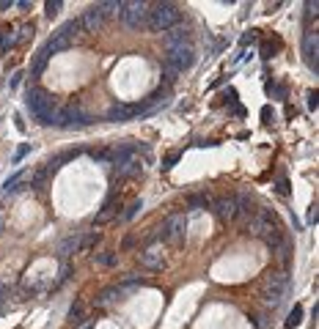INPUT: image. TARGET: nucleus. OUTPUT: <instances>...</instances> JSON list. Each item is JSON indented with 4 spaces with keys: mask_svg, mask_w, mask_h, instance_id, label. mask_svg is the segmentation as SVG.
<instances>
[{
    "mask_svg": "<svg viewBox=\"0 0 319 329\" xmlns=\"http://www.w3.org/2000/svg\"><path fill=\"white\" fill-rule=\"evenodd\" d=\"M102 25H105V17H102V11L97 9V6H91L88 11L80 17V28H85L88 33H97V30H102Z\"/></svg>",
    "mask_w": 319,
    "mask_h": 329,
    "instance_id": "nucleus-13",
    "label": "nucleus"
},
{
    "mask_svg": "<svg viewBox=\"0 0 319 329\" xmlns=\"http://www.w3.org/2000/svg\"><path fill=\"white\" fill-rule=\"evenodd\" d=\"M0 9H11V3H6V0H3V3H0Z\"/></svg>",
    "mask_w": 319,
    "mask_h": 329,
    "instance_id": "nucleus-48",
    "label": "nucleus"
},
{
    "mask_svg": "<svg viewBox=\"0 0 319 329\" xmlns=\"http://www.w3.org/2000/svg\"><path fill=\"white\" fill-rule=\"evenodd\" d=\"M185 234H187V217L185 214H171L168 220L163 222V228L157 230V239L171 242V244H182L185 242Z\"/></svg>",
    "mask_w": 319,
    "mask_h": 329,
    "instance_id": "nucleus-4",
    "label": "nucleus"
},
{
    "mask_svg": "<svg viewBox=\"0 0 319 329\" xmlns=\"http://www.w3.org/2000/svg\"><path fill=\"white\" fill-rule=\"evenodd\" d=\"M88 157L94 159V162H108V148H91Z\"/></svg>",
    "mask_w": 319,
    "mask_h": 329,
    "instance_id": "nucleus-37",
    "label": "nucleus"
},
{
    "mask_svg": "<svg viewBox=\"0 0 319 329\" xmlns=\"http://www.w3.org/2000/svg\"><path fill=\"white\" fill-rule=\"evenodd\" d=\"M138 244V239L135 236H124V242H121V250H130V247H135Z\"/></svg>",
    "mask_w": 319,
    "mask_h": 329,
    "instance_id": "nucleus-43",
    "label": "nucleus"
},
{
    "mask_svg": "<svg viewBox=\"0 0 319 329\" xmlns=\"http://www.w3.org/2000/svg\"><path fill=\"white\" fill-rule=\"evenodd\" d=\"M80 242H83V236H80V234H75V236H66V239L61 242V247H58V258H63V261H66L69 255L80 253Z\"/></svg>",
    "mask_w": 319,
    "mask_h": 329,
    "instance_id": "nucleus-17",
    "label": "nucleus"
},
{
    "mask_svg": "<svg viewBox=\"0 0 319 329\" xmlns=\"http://www.w3.org/2000/svg\"><path fill=\"white\" fill-rule=\"evenodd\" d=\"M212 206V198L206 192H196V195H187V208L190 211H198V208H209Z\"/></svg>",
    "mask_w": 319,
    "mask_h": 329,
    "instance_id": "nucleus-22",
    "label": "nucleus"
},
{
    "mask_svg": "<svg viewBox=\"0 0 319 329\" xmlns=\"http://www.w3.org/2000/svg\"><path fill=\"white\" fill-rule=\"evenodd\" d=\"M135 151H138V143H132V140L121 143V146H116V148H108V162L110 165H124L135 157Z\"/></svg>",
    "mask_w": 319,
    "mask_h": 329,
    "instance_id": "nucleus-11",
    "label": "nucleus"
},
{
    "mask_svg": "<svg viewBox=\"0 0 319 329\" xmlns=\"http://www.w3.org/2000/svg\"><path fill=\"white\" fill-rule=\"evenodd\" d=\"M300 324H303V304H294V307L289 310V318H286L283 329H294V326H300Z\"/></svg>",
    "mask_w": 319,
    "mask_h": 329,
    "instance_id": "nucleus-28",
    "label": "nucleus"
},
{
    "mask_svg": "<svg viewBox=\"0 0 319 329\" xmlns=\"http://www.w3.org/2000/svg\"><path fill=\"white\" fill-rule=\"evenodd\" d=\"M61 9H63V3H61V0H47V3H44V14H47V17H58V14H61Z\"/></svg>",
    "mask_w": 319,
    "mask_h": 329,
    "instance_id": "nucleus-32",
    "label": "nucleus"
},
{
    "mask_svg": "<svg viewBox=\"0 0 319 329\" xmlns=\"http://www.w3.org/2000/svg\"><path fill=\"white\" fill-rule=\"evenodd\" d=\"M140 162L138 159H130V162H124V165H118V179H130V176H135V173H140Z\"/></svg>",
    "mask_w": 319,
    "mask_h": 329,
    "instance_id": "nucleus-26",
    "label": "nucleus"
},
{
    "mask_svg": "<svg viewBox=\"0 0 319 329\" xmlns=\"http://www.w3.org/2000/svg\"><path fill=\"white\" fill-rule=\"evenodd\" d=\"M261 299H264L270 307L275 310L278 304L283 302V291H281V288H267V285H264V291H261Z\"/></svg>",
    "mask_w": 319,
    "mask_h": 329,
    "instance_id": "nucleus-23",
    "label": "nucleus"
},
{
    "mask_svg": "<svg viewBox=\"0 0 319 329\" xmlns=\"http://www.w3.org/2000/svg\"><path fill=\"white\" fill-rule=\"evenodd\" d=\"M121 294H124V288H121V285H108L105 291H102V294H99V296H97V299H94V302H97V307H105V304L116 302V299H118V296H121Z\"/></svg>",
    "mask_w": 319,
    "mask_h": 329,
    "instance_id": "nucleus-20",
    "label": "nucleus"
},
{
    "mask_svg": "<svg viewBox=\"0 0 319 329\" xmlns=\"http://www.w3.org/2000/svg\"><path fill=\"white\" fill-rule=\"evenodd\" d=\"M118 261V253H99L97 255V263H102V266H116Z\"/></svg>",
    "mask_w": 319,
    "mask_h": 329,
    "instance_id": "nucleus-35",
    "label": "nucleus"
},
{
    "mask_svg": "<svg viewBox=\"0 0 319 329\" xmlns=\"http://www.w3.org/2000/svg\"><path fill=\"white\" fill-rule=\"evenodd\" d=\"M52 36H58V38H66V42H75V38L80 36V20H66L63 25L55 30Z\"/></svg>",
    "mask_w": 319,
    "mask_h": 329,
    "instance_id": "nucleus-18",
    "label": "nucleus"
},
{
    "mask_svg": "<svg viewBox=\"0 0 319 329\" xmlns=\"http://www.w3.org/2000/svg\"><path fill=\"white\" fill-rule=\"evenodd\" d=\"M138 115V104H113V107L105 113V121L110 124H127Z\"/></svg>",
    "mask_w": 319,
    "mask_h": 329,
    "instance_id": "nucleus-9",
    "label": "nucleus"
},
{
    "mask_svg": "<svg viewBox=\"0 0 319 329\" xmlns=\"http://www.w3.org/2000/svg\"><path fill=\"white\" fill-rule=\"evenodd\" d=\"M20 80H22V74H14V77H11V88H17V85H20Z\"/></svg>",
    "mask_w": 319,
    "mask_h": 329,
    "instance_id": "nucleus-47",
    "label": "nucleus"
},
{
    "mask_svg": "<svg viewBox=\"0 0 319 329\" xmlns=\"http://www.w3.org/2000/svg\"><path fill=\"white\" fill-rule=\"evenodd\" d=\"M165 63H171L176 71H187V69H193V63H196V52H193V47L190 44H179V47H168L165 50Z\"/></svg>",
    "mask_w": 319,
    "mask_h": 329,
    "instance_id": "nucleus-6",
    "label": "nucleus"
},
{
    "mask_svg": "<svg viewBox=\"0 0 319 329\" xmlns=\"http://www.w3.org/2000/svg\"><path fill=\"white\" fill-rule=\"evenodd\" d=\"M72 47V42H66V38H58V36H50V42H47L42 50L47 52V58H50V55H58V52H66Z\"/></svg>",
    "mask_w": 319,
    "mask_h": 329,
    "instance_id": "nucleus-21",
    "label": "nucleus"
},
{
    "mask_svg": "<svg viewBox=\"0 0 319 329\" xmlns=\"http://www.w3.org/2000/svg\"><path fill=\"white\" fill-rule=\"evenodd\" d=\"M118 211H121V206H118V198H116V192H110V198H108V203L102 206V211L94 217V225H108L113 217H118Z\"/></svg>",
    "mask_w": 319,
    "mask_h": 329,
    "instance_id": "nucleus-12",
    "label": "nucleus"
},
{
    "mask_svg": "<svg viewBox=\"0 0 319 329\" xmlns=\"http://www.w3.org/2000/svg\"><path fill=\"white\" fill-rule=\"evenodd\" d=\"M127 283H143V280H140L138 275H135V272H127V275H124V280H121V288H124Z\"/></svg>",
    "mask_w": 319,
    "mask_h": 329,
    "instance_id": "nucleus-40",
    "label": "nucleus"
},
{
    "mask_svg": "<svg viewBox=\"0 0 319 329\" xmlns=\"http://www.w3.org/2000/svg\"><path fill=\"white\" fill-rule=\"evenodd\" d=\"M261 118H264V124H270V118H273V110H270V107H261Z\"/></svg>",
    "mask_w": 319,
    "mask_h": 329,
    "instance_id": "nucleus-46",
    "label": "nucleus"
},
{
    "mask_svg": "<svg viewBox=\"0 0 319 329\" xmlns=\"http://www.w3.org/2000/svg\"><path fill=\"white\" fill-rule=\"evenodd\" d=\"M256 33H259V30H251V33H245V36H242V42H239V44H242V47H248V44H253V42H256V38H259Z\"/></svg>",
    "mask_w": 319,
    "mask_h": 329,
    "instance_id": "nucleus-39",
    "label": "nucleus"
},
{
    "mask_svg": "<svg viewBox=\"0 0 319 329\" xmlns=\"http://www.w3.org/2000/svg\"><path fill=\"white\" fill-rule=\"evenodd\" d=\"M261 58H264V61L273 58V44H261Z\"/></svg>",
    "mask_w": 319,
    "mask_h": 329,
    "instance_id": "nucleus-45",
    "label": "nucleus"
},
{
    "mask_svg": "<svg viewBox=\"0 0 319 329\" xmlns=\"http://www.w3.org/2000/svg\"><path fill=\"white\" fill-rule=\"evenodd\" d=\"M47 176H50L47 170H36L33 176H30V187H33V189H44V181H47Z\"/></svg>",
    "mask_w": 319,
    "mask_h": 329,
    "instance_id": "nucleus-34",
    "label": "nucleus"
},
{
    "mask_svg": "<svg viewBox=\"0 0 319 329\" xmlns=\"http://www.w3.org/2000/svg\"><path fill=\"white\" fill-rule=\"evenodd\" d=\"M83 329H91V324H85V326H83Z\"/></svg>",
    "mask_w": 319,
    "mask_h": 329,
    "instance_id": "nucleus-50",
    "label": "nucleus"
},
{
    "mask_svg": "<svg viewBox=\"0 0 319 329\" xmlns=\"http://www.w3.org/2000/svg\"><path fill=\"white\" fill-rule=\"evenodd\" d=\"M264 283L267 288H283L289 285V272H283V269H278V272H267V277H264Z\"/></svg>",
    "mask_w": 319,
    "mask_h": 329,
    "instance_id": "nucleus-19",
    "label": "nucleus"
},
{
    "mask_svg": "<svg viewBox=\"0 0 319 329\" xmlns=\"http://www.w3.org/2000/svg\"><path fill=\"white\" fill-rule=\"evenodd\" d=\"M264 88H267L270 96H275V99H286V85H281V83H267Z\"/></svg>",
    "mask_w": 319,
    "mask_h": 329,
    "instance_id": "nucleus-33",
    "label": "nucleus"
},
{
    "mask_svg": "<svg viewBox=\"0 0 319 329\" xmlns=\"http://www.w3.org/2000/svg\"><path fill=\"white\" fill-rule=\"evenodd\" d=\"M179 20H182V11H179L176 3H154V6L149 9V22H146V28L154 30V33H165V30L176 28Z\"/></svg>",
    "mask_w": 319,
    "mask_h": 329,
    "instance_id": "nucleus-2",
    "label": "nucleus"
},
{
    "mask_svg": "<svg viewBox=\"0 0 319 329\" xmlns=\"http://www.w3.org/2000/svg\"><path fill=\"white\" fill-rule=\"evenodd\" d=\"M234 203H237V217L234 220H251V217L256 214V206H253V200L248 195H234Z\"/></svg>",
    "mask_w": 319,
    "mask_h": 329,
    "instance_id": "nucleus-16",
    "label": "nucleus"
},
{
    "mask_svg": "<svg viewBox=\"0 0 319 329\" xmlns=\"http://www.w3.org/2000/svg\"><path fill=\"white\" fill-rule=\"evenodd\" d=\"M179 157H182L179 151H171V154H168V157L163 159V165H160V167H163V170H171V167H173V165L179 162Z\"/></svg>",
    "mask_w": 319,
    "mask_h": 329,
    "instance_id": "nucleus-36",
    "label": "nucleus"
},
{
    "mask_svg": "<svg viewBox=\"0 0 319 329\" xmlns=\"http://www.w3.org/2000/svg\"><path fill=\"white\" fill-rule=\"evenodd\" d=\"M97 118L88 115L80 104H66L63 110H58V118H55V126L61 129H69V126H91Z\"/></svg>",
    "mask_w": 319,
    "mask_h": 329,
    "instance_id": "nucleus-5",
    "label": "nucleus"
},
{
    "mask_svg": "<svg viewBox=\"0 0 319 329\" xmlns=\"http://www.w3.org/2000/svg\"><path fill=\"white\" fill-rule=\"evenodd\" d=\"M83 313H85V304L77 299V302H75V304H72V307H69V324L80 326V324H83V321H85V316H83Z\"/></svg>",
    "mask_w": 319,
    "mask_h": 329,
    "instance_id": "nucleus-27",
    "label": "nucleus"
},
{
    "mask_svg": "<svg viewBox=\"0 0 319 329\" xmlns=\"http://www.w3.org/2000/svg\"><path fill=\"white\" fill-rule=\"evenodd\" d=\"M47 61H50V58H47V52L39 50V52L33 55V63H30V77H39V74H42V71L47 69Z\"/></svg>",
    "mask_w": 319,
    "mask_h": 329,
    "instance_id": "nucleus-25",
    "label": "nucleus"
},
{
    "mask_svg": "<svg viewBox=\"0 0 319 329\" xmlns=\"http://www.w3.org/2000/svg\"><path fill=\"white\" fill-rule=\"evenodd\" d=\"M138 261L146 272H160L165 266V255H163V250H157V247H146V250L138 255Z\"/></svg>",
    "mask_w": 319,
    "mask_h": 329,
    "instance_id": "nucleus-10",
    "label": "nucleus"
},
{
    "mask_svg": "<svg viewBox=\"0 0 319 329\" xmlns=\"http://www.w3.org/2000/svg\"><path fill=\"white\" fill-rule=\"evenodd\" d=\"M316 11H319V3H314V0H308V3H306V17L311 20Z\"/></svg>",
    "mask_w": 319,
    "mask_h": 329,
    "instance_id": "nucleus-41",
    "label": "nucleus"
},
{
    "mask_svg": "<svg viewBox=\"0 0 319 329\" xmlns=\"http://www.w3.org/2000/svg\"><path fill=\"white\" fill-rule=\"evenodd\" d=\"M80 154H83V151H80V148H75V151H63V154H58V157H52V159H47V165H44V170L47 173H55V170H58V167H63V165H66V162H72V159H77Z\"/></svg>",
    "mask_w": 319,
    "mask_h": 329,
    "instance_id": "nucleus-15",
    "label": "nucleus"
},
{
    "mask_svg": "<svg viewBox=\"0 0 319 329\" xmlns=\"http://www.w3.org/2000/svg\"><path fill=\"white\" fill-rule=\"evenodd\" d=\"M0 234H3V220H0Z\"/></svg>",
    "mask_w": 319,
    "mask_h": 329,
    "instance_id": "nucleus-49",
    "label": "nucleus"
},
{
    "mask_svg": "<svg viewBox=\"0 0 319 329\" xmlns=\"http://www.w3.org/2000/svg\"><path fill=\"white\" fill-rule=\"evenodd\" d=\"M97 9L102 11V17H113V14L121 11V0H108V3H97Z\"/></svg>",
    "mask_w": 319,
    "mask_h": 329,
    "instance_id": "nucleus-29",
    "label": "nucleus"
},
{
    "mask_svg": "<svg viewBox=\"0 0 319 329\" xmlns=\"http://www.w3.org/2000/svg\"><path fill=\"white\" fill-rule=\"evenodd\" d=\"M179 44H190V30L182 28V25L165 30V50H168V47H179Z\"/></svg>",
    "mask_w": 319,
    "mask_h": 329,
    "instance_id": "nucleus-14",
    "label": "nucleus"
},
{
    "mask_svg": "<svg viewBox=\"0 0 319 329\" xmlns=\"http://www.w3.org/2000/svg\"><path fill=\"white\" fill-rule=\"evenodd\" d=\"M316 104H319V96H316V91H311L308 93V110H316Z\"/></svg>",
    "mask_w": 319,
    "mask_h": 329,
    "instance_id": "nucleus-44",
    "label": "nucleus"
},
{
    "mask_svg": "<svg viewBox=\"0 0 319 329\" xmlns=\"http://www.w3.org/2000/svg\"><path fill=\"white\" fill-rule=\"evenodd\" d=\"M261 242H264V244L270 247V250H275V247L283 242V228H281V225H275L273 230H270V234L261 236Z\"/></svg>",
    "mask_w": 319,
    "mask_h": 329,
    "instance_id": "nucleus-24",
    "label": "nucleus"
},
{
    "mask_svg": "<svg viewBox=\"0 0 319 329\" xmlns=\"http://www.w3.org/2000/svg\"><path fill=\"white\" fill-rule=\"evenodd\" d=\"M28 151H30V146H28V143H25V146H20V151L14 154V162H22V159L28 157Z\"/></svg>",
    "mask_w": 319,
    "mask_h": 329,
    "instance_id": "nucleus-42",
    "label": "nucleus"
},
{
    "mask_svg": "<svg viewBox=\"0 0 319 329\" xmlns=\"http://www.w3.org/2000/svg\"><path fill=\"white\" fill-rule=\"evenodd\" d=\"M149 3H143V0H132V3H124L121 0V11H118V17L130 30H143L149 22Z\"/></svg>",
    "mask_w": 319,
    "mask_h": 329,
    "instance_id": "nucleus-3",
    "label": "nucleus"
},
{
    "mask_svg": "<svg viewBox=\"0 0 319 329\" xmlns=\"http://www.w3.org/2000/svg\"><path fill=\"white\" fill-rule=\"evenodd\" d=\"M140 208H143V203H140V200H132V203H130V208H127V211H124V220H132V217L138 214Z\"/></svg>",
    "mask_w": 319,
    "mask_h": 329,
    "instance_id": "nucleus-38",
    "label": "nucleus"
},
{
    "mask_svg": "<svg viewBox=\"0 0 319 329\" xmlns=\"http://www.w3.org/2000/svg\"><path fill=\"white\" fill-rule=\"evenodd\" d=\"M163 80H165V85H168V88H171V85L179 80V71L173 69L171 63H165V61H163Z\"/></svg>",
    "mask_w": 319,
    "mask_h": 329,
    "instance_id": "nucleus-31",
    "label": "nucleus"
},
{
    "mask_svg": "<svg viewBox=\"0 0 319 329\" xmlns=\"http://www.w3.org/2000/svg\"><path fill=\"white\" fill-rule=\"evenodd\" d=\"M316 55H319V38H316L314 30H306V36H303V58H306L308 69L319 74V58Z\"/></svg>",
    "mask_w": 319,
    "mask_h": 329,
    "instance_id": "nucleus-8",
    "label": "nucleus"
},
{
    "mask_svg": "<svg viewBox=\"0 0 319 329\" xmlns=\"http://www.w3.org/2000/svg\"><path fill=\"white\" fill-rule=\"evenodd\" d=\"M99 239H102V234H97V230H91V234H85V236H83V242H80V253H88V250H94Z\"/></svg>",
    "mask_w": 319,
    "mask_h": 329,
    "instance_id": "nucleus-30",
    "label": "nucleus"
},
{
    "mask_svg": "<svg viewBox=\"0 0 319 329\" xmlns=\"http://www.w3.org/2000/svg\"><path fill=\"white\" fill-rule=\"evenodd\" d=\"M212 211L215 217L223 222V225H228V222H234V217H237V203H234V195H223L218 200H212Z\"/></svg>",
    "mask_w": 319,
    "mask_h": 329,
    "instance_id": "nucleus-7",
    "label": "nucleus"
},
{
    "mask_svg": "<svg viewBox=\"0 0 319 329\" xmlns=\"http://www.w3.org/2000/svg\"><path fill=\"white\" fill-rule=\"evenodd\" d=\"M25 104H28L30 115L42 126H50V124H55V118H58V107H55L52 96L47 93L44 88H28Z\"/></svg>",
    "mask_w": 319,
    "mask_h": 329,
    "instance_id": "nucleus-1",
    "label": "nucleus"
}]
</instances>
